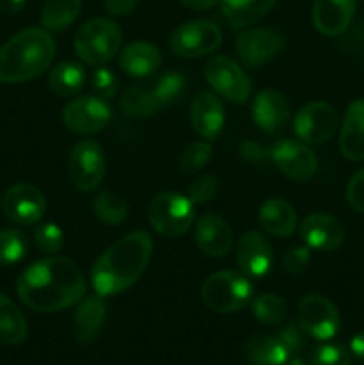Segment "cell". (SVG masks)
<instances>
[{
	"instance_id": "obj_13",
	"label": "cell",
	"mask_w": 364,
	"mask_h": 365,
	"mask_svg": "<svg viewBox=\"0 0 364 365\" xmlns=\"http://www.w3.org/2000/svg\"><path fill=\"white\" fill-rule=\"evenodd\" d=\"M284 48V38L278 31L268 27L246 29L236 39V52L246 68H259L270 63Z\"/></svg>"
},
{
	"instance_id": "obj_2",
	"label": "cell",
	"mask_w": 364,
	"mask_h": 365,
	"mask_svg": "<svg viewBox=\"0 0 364 365\" xmlns=\"http://www.w3.org/2000/svg\"><path fill=\"white\" fill-rule=\"evenodd\" d=\"M153 242L148 232L136 230L106 250L91 269L96 294L116 296L138 282L152 257Z\"/></svg>"
},
{
	"instance_id": "obj_12",
	"label": "cell",
	"mask_w": 364,
	"mask_h": 365,
	"mask_svg": "<svg viewBox=\"0 0 364 365\" xmlns=\"http://www.w3.org/2000/svg\"><path fill=\"white\" fill-rule=\"evenodd\" d=\"M295 134L305 145L327 143L338 128V113L327 102H310L296 113Z\"/></svg>"
},
{
	"instance_id": "obj_28",
	"label": "cell",
	"mask_w": 364,
	"mask_h": 365,
	"mask_svg": "<svg viewBox=\"0 0 364 365\" xmlns=\"http://www.w3.org/2000/svg\"><path fill=\"white\" fill-rule=\"evenodd\" d=\"M27 321L13 299L0 292V342L18 346L27 339Z\"/></svg>"
},
{
	"instance_id": "obj_17",
	"label": "cell",
	"mask_w": 364,
	"mask_h": 365,
	"mask_svg": "<svg viewBox=\"0 0 364 365\" xmlns=\"http://www.w3.org/2000/svg\"><path fill=\"white\" fill-rule=\"evenodd\" d=\"M239 271L248 278H263L270 273L273 264V250L268 239L259 232H246L239 239L236 250Z\"/></svg>"
},
{
	"instance_id": "obj_20",
	"label": "cell",
	"mask_w": 364,
	"mask_h": 365,
	"mask_svg": "<svg viewBox=\"0 0 364 365\" xmlns=\"http://www.w3.org/2000/svg\"><path fill=\"white\" fill-rule=\"evenodd\" d=\"M355 7V0H314V27L323 36H339L348 29Z\"/></svg>"
},
{
	"instance_id": "obj_5",
	"label": "cell",
	"mask_w": 364,
	"mask_h": 365,
	"mask_svg": "<svg viewBox=\"0 0 364 365\" xmlns=\"http://www.w3.org/2000/svg\"><path fill=\"white\" fill-rule=\"evenodd\" d=\"M202 299L218 314H234L253 299V284L241 271H220L203 282Z\"/></svg>"
},
{
	"instance_id": "obj_19",
	"label": "cell",
	"mask_w": 364,
	"mask_h": 365,
	"mask_svg": "<svg viewBox=\"0 0 364 365\" xmlns=\"http://www.w3.org/2000/svg\"><path fill=\"white\" fill-rule=\"evenodd\" d=\"M232 230L225 220L214 214L198 217L195 228V242L200 252L213 259L225 257L232 248Z\"/></svg>"
},
{
	"instance_id": "obj_44",
	"label": "cell",
	"mask_w": 364,
	"mask_h": 365,
	"mask_svg": "<svg viewBox=\"0 0 364 365\" xmlns=\"http://www.w3.org/2000/svg\"><path fill=\"white\" fill-rule=\"evenodd\" d=\"M138 6V0H106V11L113 16L131 14Z\"/></svg>"
},
{
	"instance_id": "obj_10",
	"label": "cell",
	"mask_w": 364,
	"mask_h": 365,
	"mask_svg": "<svg viewBox=\"0 0 364 365\" xmlns=\"http://www.w3.org/2000/svg\"><path fill=\"white\" fill-rule=\"evenodd\" d=\"M106 175V155L96 141L86 139L74 146L68 159V177L75 189L91 192L102 184Z\"/></svg>"
},
{
	"instance_id": "obj_34",
	"label": "cell",
	"mask_w": 364,
	"mask_h": 365,
	"mask_svg": "<svg viewBox=\"0 0 364 365\" xmlns=\"http://www.w3.org/2000/svg\"><path fill=\"white\" fill-rule=\"evenodd\" d=\"M27 239L14 228L0 230V266H14L27 255Z\"/></svg>"
},
{
	"instance_id": "obj_3",
	"label": "cell",
	"mask_w": 364,
	"mask_h": 365,
	"mask_svg": "<svg viewBox=\"0 0 364 365\" xmlns=\"http://www.w3.org/2000/svg\"><path fill=\"white\" fill-rule=\"evenodd\" d=\"M56 43L49 31L25 29L0 46V82L16 84L39 77L52 64Z\"/></svg>"
},
{
	"instance_id": "obj_35",
	"label": "cell",
	"mask_w": 364,
	"mask_h": 365,
	"mask_svg": "<svg viewBox=\"0 0 364 365\" xmlns=\"http://www.w3.org/2000/svg\"><path fill=\"white\" fill-rule=\"evenodd\" d=\"M150 89H152L159 107L163 109V107L170 106L175 100L181 98L182 93L186 91V77L178 71H168V73L161 75Z\"/></svg>"
},
{
	"instance_id": "obj_46",
	"label": "cell",
	"mask_w": 364,
	"mask_h": 365,
	"mask_svg": "<svg viewBox=\"0 0 364 365\" xmlns=\"http://www.w3.org/2000/svg\"><path fill=\"white\" fill-rule=\"evenodd\" d=\"M27 0H0V13L16 14L24 9Z\"/></svg>"
},
{
	"instance_id": "obj_30",
	"label": "cell",
	"mask_w": 364,
	"mask_h": 365,
	"mask_svg": "<svg viewBox=\"0 0 364 365\" xmlns=\"http://www.w3.org/2000/svg\"><path fill=\"white\" fill-rule=\"evenodd\" d=\"M82 0H46L41 11V24L46 31H64L79 18Z\"/></svg>"
},
{
	"instance_id": "obj_41",
	"label": "cell",
	"mask_w": 364,
	"mask_h": 365,
	"mask_svg": "<svg viewBox=\"0 0 364 365\" xmlns=\"http://www.w3.org/2000/svg\"><path fill=\"white\" fill-rule=\"evenodd\" d=\"M310 262V250L307 246H293L282 257V267L291 274H300L305 271Z\"/></svg>"
},
{
	"instance_id": "obj_29",
	"label": "cell",
	"mask_w": 364,
	"mask_h": 365,
	"mask_svg": "<svg viewBox=\"0 0 364 365\" xmlns=\"http://www.w3.org/2000/svg\"><path fill=\"white\" fill-rule=\"evenodd\" d=\"M86 84V71L82 70L81 64L77 63H59L52 68L49 75V88L52 89L54 95L61 98L75 96L82 91Z\"/></svg>"
},
{
	"instance_id": "obj_9",
	"label": "cell",
	"mask_w": 364,
	"mask_h": 365,
	"mask_svg": "<svg viewBox=\"0 0 364 365\" xmlns=\"http://www.w3.org/2000/svg\"><path fill=\"white\" fill-rule=\"evenodd\" d=\"M206 81L211 88L232 103H245L252 93L248 75L243 71L236 61L227 56H214L207 61L203 68Z\"/></svg>"
},
{
	"instance_id": "obj_48",
	"label": "cell",
	"mask_w": 364,
	"mask_h": 365,
	"mask_svg": "<svg viewBox=\"0 0 364 365\" xmlns=\"http://www.w3.org/2000/svg\"><path fill=\"white\" fill-rule=\"evenodd\" d=\"M350 351H352L357 359L364 362V331L357 334L355 337L350 341Z\"/></svg>"
},
{
	"instance_id": "obj_32",
	"label": "cell",
	"mask_w": 364,
	"mask_h": 365,
	"mask_svg": "<svg viewBox=\"0 0 364 365\" xmlns=\"http://www.w3.org/2000/svg\"><path fill=\"white\" fill-rule=\"evenodd\" d=\"M252 314L259 323L268 324V327H277L288 317V303L284 298L273 294V292H264L250 302Z\"/></svg>"
},
{
	"instance_id": "obj_8",
	"label": "cell",
	"mask_w": 364,
	"mask_h": 365,
	"mask_svg": "<svg viewBox=\"0 0 364 365\" xmlns=\"http://www.w3.org/2000/svg\"><path fill=\"white\" fill-rule=\"evenodd\" d=\"M220 45L221 29L209 20L186 21L170 36L171 52L186 59H195L216 52Z\"/></svg>"
},
{
	"instance_id": "obj_40",
	"label": "cell",
	"mask_w": 364,
	"mask_h": 365,
	"mask_svg": "<svg viewBox=\"0 0 364 365\" xmlns=\"http://www.w3.org/2000/svg\"><path fill=\"white\" fill-rule=\"evenodd\" d=\"M118 78L114 71L107 70V68H96L91 75V89L95 96L106 100L113 98L118 93Z\"/></svg>"
},
{
	"instance_id": "obj_15",
	"label": "cell",
	"mask_w": 364,
	"mask_h": 365,
	"mask_svg": "<svg viewBox=\"0 0 364 365\" xmlns=\"http://www.w3.org/2000/svg\"><path fill=\"white\" fill-rule=\"evenodd\" d=\"M4 214L16 225H36L45 214L43 192L32 184H16L2 196Z\"/></svg>"
},
{
	"instance_id": "obj_37",
	"label": "cell",
	"mask_w": 364,
	"mask_h": 365,
	"mask_svg": "<svg viewBox=\"0 0 364 365\" xmlns=\"http://www.w3.org/2000/svg\"><path fill=\"white\" fill-rule=\"evenodd\" d=\"M310 365H352V351L343 344L325 342L313 351Z\"/></svg>"
},
{
	"instance_id": "obj_11",
	"label": "cell",
	"mask_w": 364,
	"mask_h": 365,
	"mask_svg": "<svg viewBox=\"0 0 364 365\" xmlns=\"http://www.w3.org/2000/svg\"><path fill=\"white\" fill-rule=\"evenodd\" d=\"M113 118V110L98 96H79L63 109V123L70 132L91 135L103 130Z\"/></svg>"
},
{
	"instance_id": "obj_42",
	"label": "cell",
	"mask_w": 364,
	"mask_h": 365,
	"mask_svg": "<svg viewBox=\"0 0 364 365\" xmlns=\"http://www.w3.org/2000/svg\"><path fill=\"white\" fill-rule=\"evenodd\" d=\"M275 335L280 339L282 344L288 348V351L291 353V355H296V353H300L305 348V331L300 328V324H285V327H282Z\"/></svg>"
},
{
	"instance_id": "obj_24",
	"label": "cell",
	"mask_w": 364,
	"mask_h": 365,
	"mask_svg": "<svg viewBox=\"0 0 364 365\" xmlns=\"http://www.w3.org/2000/svg\"><path fill=\"white\" fill-rule=\"evenodd\" d=\"M159 64L161 52L153 43L132 41L120 52V68L131 77H148Z\"/></svg>"
},
{
	"instance_id": "obj_27",
	"label": "cell",
	"mask_w": 364,
	"mask_h": 365,
	"mask_svg": "<svg viewBox=\"0 0 364 365\" xmlns=\"http://www.w3.org/2000/svg\"><path fill=\"white\" fill-rule=\"evenodd\" d=\"M245 355L252 365H284L293 356L277 335H256L248 339Z\"/></svg>"
},
{
	"instance_id": "obj_1",
	"label": "cell",
	"mask_w": 364,
	"mask_h": 365,
	"mask_svg": "<svg viewBox=\"0 0 364 365\" xmlns=\"http://www.w3.org/2000/svg\"><path fill=\"white\" fill-rule=\"evenodd\" d=\"M16 292L21 302L36 312H59L84 298L86 280L74 260L49 257L20 274Z\"/></svg>"
},
{
	"instance_id": "obj_6",
	"label": "cell",
	"mask_w": 364,
	"mask_h": 365,
	"mask_svg": "<svg viewBox=\"0 0 364 365\" xmlns=\"http://www.w3.org/2000/svg\"><path fill=\"white\" fill-rule=\"evenodd\" d=\"M148 221L164 237L184 235L195 221L193 202L173 191L159 192L148 205Z\"/></svg>"
},
{
	"instance_id": "obj_26",
	"label": "cell",
	"mask_w": 364,
	"mask_h": 365,
	"mask_svg": "<svg viewBox=\"0 0 364 365\" xmlns=\"http://www.w3.org/2000/svg\"><path fill=\"white\" fill-rule=\"evenodd\" d=\"M221 13L234 31L246 29L264 16L277 0H221Z\"/></svg>"
},
{
	"instance_id": "obj_4",
	"label": "cell",
	"mask_w": 364,
	"mask_h": 365,
	"mask_svg": "<svg viewBox=\"0 0 364 365\" xmlns=\"http://www.w3.org/2000/svg\"><path fill=\"white\" fill-rule=\"evenodd\" d=\"M121 46V29L109 18H93L79 27L74 39L75 53L91 66L109 63Z\"/></svg>"
},
{
	"instance_id": "obj_38",
	"label": "cell",
	"mask_w": 364,
	"mask_h": 365,
	"mask_svg": "<svg viewBox=\"0 0 364 365\" xmlns=\"http://www.w3.org/2000/svg\"><path fill=\"white\" fill-rule=\"evenodd\" d=\"M34 242L43 253H49V255L59 253L64 245L63 230L56 223L39 225L34 232Z\"/></svg>"
},
{
	"instance_id": "obj_25",
	"label": "cell",
	"mask_w": 364,
	"mask_h": 365,
	"mask_svg": "<svg viewBox=\"0 0 364 365\" xmlns=\"http://www.w3.org/2000/svg\"><path fill=\"white\" fill-rule=\"evenodd\" d=\"M259 223L273 237H291L296 230V212L285 200L268 198L261 205Z\"/></svg>"
},
{
	"instance_id": "obj_22",
	"label": "cell",
	"mask_w": 364,
	"mask_h": 365,
	"mask_svg": "<svg viewBox=\"0 0 364 365\" xmlns=\"http://www.w3.org/2000/svg\"><path fill=\"white\" fill-rule=\"evenodd\" d=\"M191 123L203 139H216L225 123V110L220 98L209 91L198 93L191 102Z\"/></svg>"
},
{
	"instance_id": "obj_39",
	"label": "cell",
	"mask_w": 364,
	"mask_h": 365,
	"mask_svg": "<svg viewBox=\"0 0 364 365\" xmlns=\"http://www.w3.org/2000/svg\"><path fill=\"white\" fill-rule=\"evenodd\" d=\"M218 189H220V182L216 177L202 175L189 184V200L193 202V205H206L211 200L216 198Z\"/></svg>"
},
{
	"instance_id": "obj_36",
	"label": "cell",
	"mask_w": 364,
	"mask_h": 365,
	"mask_svg": "<svg viewBox=\"0 0 364 365\" xmlns=\"http://www.w3.org/2000/svg\"><path fill=\"white\" fill-rule=\"evenodd\" d=\"M213 155V146L209 141H195L182 150L178 157V166L184 173H196L207 166Z\"/></svg>"
},
{
	"instance_id": "obj_45",
	"label": "cell",
	"mask_w": 364,
	"mask_h": 365,
	"mask_svg": "<svg viewBox=\"0 0 364 365\" xmlns=\"http://www.w3.org/2000/svg\"><path fill=\"white\" fill-rule=\"evenodd\" d=\"M239 150H241V155L245 157V159L253 160V163H259V160L268 159V157H270V153H268L263 146L252 141H245Z\"/></svg>"
},
{
	"instance_id": "obj_21",
	"label": "cell",
	"mask_w": 364,
	"mask_h": 365,
	"mask_svg": "<svg viewBox=\"0 0 364 365\" xmlns=\"http://www.w3.org/2000/svg\"><path fill=\"white\" fill-rule=\"evenodd\" d=\"M107 307L103 296H86L77 303L74 314V335L79 344H91L98 337L103 323H106Z\"/></svg>"
},
{
	"instance_id": "obj_49",
	"label": "cell",
	"mask_w": 364,
	"mask_h": 365,
	"mask_svg": "<svg viewBox=\"0 0 364 365\" xmlns=\"http://www.w3.org/2000/svg\"><path fill=\"white\" fill-rule=\"evenodd\" d=\"M284 365H305V362H303L300 356H291V359H289Z\"/></svg>"
},
{
	"instance_id": "obj_31",
	"label": "cell",
	"mask_w": 364,
	"mask_h": 365,
	"mask_svg": "<svg viewBox=\"0 0 364 365\" xmlns=\"http://www.w3.org/2000/svg\"><path fill=\"white\" fill-rule=\"evenodd\" d=\"M93 212L103 225L118 227L127 220L128 207L118 192L102 191L93 198Z\"/></svg>"
},
{
	"instance_id": "obj_7",
	"label": "cell",
	"mask_w": 364,
	"mask_h": 365,
	"mask_svg": "<svg viewBox=\"0 0 364 365\" xmlns=\"http://www.w3.org/2000/svg\"><path fill=\"white\" fill-rule=\"evenodd\" d=\"M298 324L307 337L327 342L341 330V316L330 299L321 294H307L300 299Z\"/></svg>"
},
{
	"instance_id": "obj_43",
	"label": "cell",
	"mask_w": 364,
	"mask_h": 365,
	"mask_svg": "<svg viewBox=\"0 0 364 365\" xmlns=\"http://www.w3.org/2000/svg\"><path fill=\"white\" fill-rule=\"evenodd\" d=\"M346 202L353 210L364 214V168L350 178L346 187Z\"/></svg>"
},
{
	"instance_id": "obj_14",
	"label": "cell",
	"mask_w": 364,
	"mask_h": 365,
	"mask_svg": "<svg viewBox=\"0 0 364 365\" xmlns=\"http://www.w3.org/2000/svg\"><path fill=\"white\" fill-rule=\"evenodd\" d=\"M270 157L280 173L296 182H307L316 175L318 159L313 150L302 141L282 139L270 150Z\"/></svg>"
},
{
	"instance_id": "obj_16",
	"label": "cell",
	"mask_w": 364,
	"mask_h": 365,
	"mask_svg": "<svg viewBox=\"0 0 364 365\" xmlns=\"http://www.w3.org/2000/svg\"><path fill=\"white\" fill-rule=\"evenodd\" d=\"M300 237L309 250L334 252L343 245L346 230L341 221L332 214L316 212L307 216L300 225Z\"/></svg>"
},
{
	"instance_id": "obj_33",
	"label": "cell",
	"mask_w": 364,
	"mask_h": 365,
	"mask_svg": "<svg viewBox=\"0 0 364 365\" xmlns=\"http://www.w3.org/2000/svg\"><path fill=\"white\" fill-rule=\"evenodd\" d=\"M120 106L125 114L134 118L152 116L161 109L152 89L143 88V86H131L121 96Z\"/></svg>"
},
{
	"instance_id": "obj_50",
	"label": "cell",
	"mask_w": 364,
	"mask_h": 365,
	"mask_svg": "<svg viewBox=\"0 0 364 365\" xmlns=\"http://www.w3.org/2000/svg\"><path fill=\"white\" fill-rule=\"evenodd\" d=\"M0 205H2V196H0Z\"/></svg>"
},
{
	"instance_id": "obj_47",
	"label": "cell",
	"mask_w": 364,
	"mask_h": 365,
	"mask_svg": "<svg viewBox=\"0 0 364 365\" xmlns=\"http://www.w3.org/2000/svg\"><path fill=\"white\" fill-rule=\"evenodd\" d=\"M182 6H186L188 9H195V11H207L211 7H214L216 4H220L221 0H181Z\"/></svg>"
},
{
	"instance_id": "obj_23",
	"label": "cell",
	"mask_w": 364,
	"mask_h": 365,
	"mask_svg": "<svg viewBox=\"0 0 364 365\" xmlns=\"http://www.w3.org/2000/svg\"><path fill=\"white\" fill-rule=\"evenodd\" d=\"M339 148L352 163L364 160V98L350 103L343 120Z\"/></svg>"
},
{
	"instance_id": "obj_18",
	"label": "cell",
	"mask_w": 364,
	"mask_h": 365,
	"mask_svg": "<svg viewBox=\"0 0 364 365\" xmlns=\"http://www.w3.org/2000/svg\"><path fill=\"white\" fill-rule=\"evenodd\" d=\"M252 120L266 134H277L288 125L289 103L282 93L263 89L253 96Z\"/></svg>"
}]
</instances>
